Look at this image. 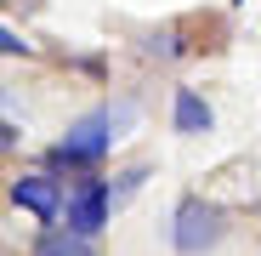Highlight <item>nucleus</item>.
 Returning a JSON list of instances; mask_svg holds the SVG:
<instances>
[{
	"instance_id": "obj_1",
	"label": "nucleus",
	"mask_w": 261,
	"mask_h": 256,
	"mask_svg": "<svg viewBox=\"0 0 261 256\" xmlns=\"http://www.w3.org/2000/svg\"><path fill=\"white\" fill-rule=\"evenodd\" d=\"M114 143H119L114 114H108V108H91L85 120H74V125H68V137L51 148V165H97V159H108Z\"/></svg>"
},
{
	"instance_id": "obj_2",
	"label": "nucleus",
	"mask_w": 261,
	"mask_h": 256,
	"mask_svg": "<svg viewBox=\"0 0 261 256\" xmlns=\"http://www.w3.org/2000/svg\"><path fill=\"white\" fill-rule=\"evenodd\" d=\"M216 239H222V211L204 205V199H182L176 222H170V245H176L182 256H204Z\"/></svg>"
},
{
	"instance_id": "obj_3",
	"label": "nucleus",
	"mask_w": 261,
	"mask_h": 256,
	"mask_svg": "<svg viewBox=\"0 0 261 256\" xmlns=\"http://www.w3.org/2000/svg\"><path fill=\"white\" fill-rule=\"evenodd\" d=\"M12 205L17 211H29V217L40 222V228H57V217H63V182L57 177H12Z\"/></svg>"
},
{
	"instance_id": "obj_4",
	"label": "nucleus",
	"mask_w": 261,
	"mask_h": 256,
	"mask_svg": "<svg viewBox=\"0 0 261 256\" xmlns=\"http://www.w3.org/2000/svg\"><path fill=\"white\" fill-rule=\"evenodd\" d=\"M108 211H114V182H80L74 199H68V228L97 239L108 228Z\"/></svg>"
},
{
	"instance_id": "obj_5",
	"label": "nucleus",
	"mask_w": 261,
	"mask_h": 256,
	"mask_svg": "<svg viewBox=\"0 0 261 256\" xmlns=\"http://www.w3.org/2000/svg\"><path fill=\"white\" fill-rule=\"evenodd\" d=\"M170 125H176L182 137H204L210 125H216V114H210V103L193 91V85H176V103H170Z\"/></svg>"
},
{
	"instance_id": "obj_6",
	"label": "nucleus",
	"mask_w": 261,
	"mask_h": 256,
	"mask_svg": "<svg viewBox=\"0 0 261 256\" xmlns=\"http://www.w3.org/2000/svg\"><path fill=\"white\" fill-rule=\"evenodd\" d=\"M34 256H91V239H85V234H46V239H40L34 245Z\"/></svg>"
},
{
	"instance_id": "obj_7",
	"label": "nucleus",
	"mask_w": 261,
	"mask_h": 256,
	"mask_svg": "<svg viewBox=\"0 0 261 256\" xmlns=\"http://www.w3.org/2000/svg\"><path fill=\"white\" fill-rule=\"evenodd\" d=\"M148 52L153 57H182L188 40H182V29H159V34H148Z\"/></svg>"
},
{
	"instance_id": "obj_8",
	"label": "nucleus",
	"mask_w": 261,
	"mask_h": 256,
	"mask_svg": "<svg viewBox=\"0 0 261 256\" xmlns=\"http://www.w3.org/2000/svg\"><path fill=\"white\" fill-rule=\"evenodd\" d=\"M148 182V165H130V171H119V177H114V205H125L130 194H137Z\"/></svg>"
},
{
	"instance_id": "obj_9",
	"label": "nucleus",
	"mask_w": 261,
	"mask_h": 256,
	"mask_svg": "<svg viewBox=\"0 0 261 256\" xmlns=\"http://www.w3.org/2000/svg\"><path fill=\"white\" fill-rule=\"evenodd\" d=\"M0 40H6V52H12V57H23V52H34V46H29V40H23V34L12 29V23H6V29H0Z\"/></svg>"
},
{
	"instance_id": "obj_10",
	"label": "nucleus",
	"mask_w": 261,
	"mask_h": 256,
	"mask_svg": "<svg viewBox=\"0 0 261 256\" xmlns=\"http://www.w3.org/2000/svg\"><path fill=\"white\" fill-rule=\"evenodd\" d=\"M233 6H244V0H233Z\"/></svg>"
}]
</instances>
